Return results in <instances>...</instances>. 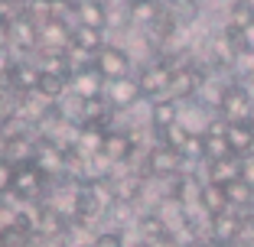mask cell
Listing matches in <instances>:
<instances>
[{
  "label": "cell",
  "mask_w": 254,
  "mask_h": 247,
  "mask_svg": "<svg viewBox=\"0 0 254 247\" xmlns=\"http://www.w3.org/2000/svg\"><path fill=\"white\" fill-rule=\"evenodd\" d=\"M170 82H173V59L170 55H160V59L147 62L140 68V75H137L140 98H150V101L170 98Z\"/></svg>",
  "instance_id": "6da1fadb"
},
{
  "label": "cell",
  "mask_w": 254,
  "mask_h": 247,
  "mask_svg": "<svg viewBox=\"0 0 254 247\" xmlns=\"http://www.w3.org/2000/svg\"><path fill=\"white\" fill-rule=\"evenodd\" d=\"M251 114H254L251 88L245 82H228V88L222 95V104H218V117L225 124H251Z\"/></svg>",
  "instance_id": "7a4b0ae2"
},
{
  "label": "cell",
  "mask_w": 254,
  "mask_h": 247,
  "mask_svg": "<svg viewBox=\"0 0 254 247\" xmlns=\"http://www.w3.org/2000/svg\"><path fill=\"white\" fill-rule=\"evenodd\" d=\"M147 176H153V179H176V176H183V166H186V159H183L180 150H170V147H163V143H153L147 150Z\"/></svg>",
  "instance_id": "3957f363"
},
{
  "label": "cell",
  "mask_w": 254,
  "mask_h": 247,
  "mask_svg": "<svg viewBox=\"0 0 254 247\" xmlns=\"http://www.w3.org/2000/svg\"><path fill=\"white\" fill-rule=\"evenodd\" d=\"M95 68H98V75L108 78V82L130 78V75H127V68H130V55H127L121 46H105V49L95 55Z\"/></svg>",
  "instance_id": "277c9868"
},
{
  "label": "cell",
  "mask_w": 254,
  "mask_h": 247,
  "mask_svg": "<svg viewBox=\"0 0 254 247\" xmlns=\"http://www.w3.org/2000/svg\"><path fill=\"white\" fill-rule=\"evenodd\" d=\"M101 208H105V195H101V189L95 182H82V186L75 189V198H72L75 221H88V218L101 215Z\"/></svg>",
  "instance_id": "5b68a950"
},
{
  "label": "cell",
  "mask_w": 254,
  "mask_h": 247,
  "mask_svg": "<svg viewBox=\"0 0 254 247\" xmlns=\"http://www.w3.org/2000/svg\"><path fill=\"white\" fill-rule=\"evenodd\" d=\"M199 211H202L205 218H218V215H225V211H232L225 189H222V186H212V182H202V192H199Z\"/></svg>",
  "instance_id": "8992f818"
},
{
  "label": "cell",
  "mask_w": 254,
  "mask_h": 247,
  "mask_svg": "<svg viewBox=\"0 0 254 247\" xmlns=\"http://www.w3.org/2000/svg\"><path fill=\"white\" fill-rule=\"evenodd\" d=\"M39 78H43L39 65H33V62H13V68H10V75H7V85L16 88V91H23V95H33Z\"/></svg>",
  "instance_id": "52a82bcc"
},
{
  "label": "cell",
  "mask_w": 254,
  "mask_h": 247,
  "mask_svg": "<svg viewBox=\"0 0 254 247\" xmlns=\"http://www.w3.org/2000/svg\"><path fill=\"white\" fill-rule=\"evenodd\" d=\"M180 117H183V111H180V104H176L173 98H160V101L150 104V124H153L157 134H163V130L173 127V124H180Z\"/></svg>",
  "instance_id": "ba28073f"
},
{
  "label": "cell",
  "mask_w": 254,
  "mask_h": 247,
  "mask_svg": "<svg viewBox=\"0 0 254 247\" xmlns=\"http://www.w3.org/2000/svg\"><path fill=\"white\" fill-rule=\"evenodd\" d=\"M134 156V140L127 134H108L105 143H101V159H108V163H127V159Z\"/></svg>",
  "instance_id": "9c48e42d"
},
{
  "label": "cell",
  "mask_w": 254,
  "mask_h": 247,
  "mask_svg": "<svg viewBox=\"0 0 254 247\" xmlns=\"http://www.w3.org/2000/svg\"><path fill=\"white\" fill-rule=\"evenodd\" d=\"M235 179H241V156H228V159H218V163H209L205 182L225 189V186H232Z\"/></svg>",
  "instance_id": "30bf717a"
},
{
  "label": "cell",
  "mask_w": 254,
  "mask_h": 247,
  "mask_svg": "<svg viewBox=\"0 0 254 247\" xmlns=\"http://www.w3.org/2000/svg\"><path fill=\"white\" fill-rule=\"evenodd\" d=\"M108 104L111 107H127L140 98V88H137V78H121V82H108Z\"/></svg>",
  "instance_id": "8fae6325"
},
{
  "label": "cell",
  "mask_w": 254,
  "mask_h": 247,
  "mask_svg": "<svg viewBox=\"0 0 254 247\" xmlns=\"http://www.w3.org/2000/svg\"><path fill=\"white\" fill-rule=\"evenodd\" d=\"M228 147H232L235 156H251L254 153V127L251 124H228Z\"/></svg>",
  "instance_id": "7c38bea8"
},
{
  "label": "cell",
  "mask_w": 254,
  "mask_h": 247,
  "mask_svg": "<svg viewBox=\"0 0 254 247\" xmlns=\"http://www.w3.org/2000/svg\"><path fill=\"white\" fill-rule=\"evenodd\" d=\"M68 49H72V52H85V55L101 52V49H105V46H101V33L88 30V26H75V30L68 33Z\"/></svg>",
  "instance_id": "4fadbf2b"
},
{
  "label": "cell",
  "mask_w": 254,
  "mask_h": 247,
  "mask_svg": "<svg viewBox=\"0 0 254 247\" xmlns=\"http://www.w3.org/2000/svg\"><path fill=\"white\" fill-rule=\"evenodd\" d=\"M65 82H68V78L43 72V78H39V85H36V95L43 98V101H49V104H56V101L65 95Z\"/></svg>",
  "instance_id": "5bb4252c"
},
{
  "label": "cell",
  "mask_w": 254,
  "mask_h": 247,
  "mask_svg": "<svg viewBox=\"0 0 254 247\" xmlns=\"http://www.w3.org/2000/svg\"><path fill=\"white\" fill-rule=\"evenodd\" d=\"M225 23L241 30V33H254V3H232Z\"/></svg>",
  "instance_id": "9a60e30c"
},
{
  "label": "cell",
  "mask_w": 254,
  "mask_h": 247,
  "mask_svg": "<svg viewBox=\"0 0 254 247\" xmlns=\"http://www.w3.org/2000/svg\"><path fill=\"white\" fill-rule=\"evenodd\" d=\"M13 179H16V166L7 163V159H0V195L13 189Z\"/></svg>",
  "instance_id": "2e32d148"
},
{
  "label": "cell",
  "mask_w": 254,
  "mask_h": 247,
  "mask_svg": "<svg viewBox=\"0 0 254 247\" xmlns=\"http://www.w3.org/2000/svg\"><path fill=\"white\" fill-rule=\"evenodd\" d=\"M91 247H124V238H121V231H101L91 241Z\"/></svg>",
  "instance_id": "e0dca14e"
},
{
  "label": "cell",
  "mask_w": 254,
  "mask_h": 247,
  "mask_svg": "<svg viewBox=\"0 0 254 247\" xmlns=\"http://www.w3.org/2000/svg\"><path fill=\"white\" fill-rule=\"evenodd\" d=\"M241 179H245L248 186L254 189V153H251V156H245V159H241Z\"/></svg>",
  "instance_id": "ac0fdd59"
},
{
  "label": "cell",
  "mask_w": 254,
  "mask_h": 247,
  "mask_svg": "<svg viewBox=\"0 0 254 247\" xmlns=\"http://www.w3.org/2000/svg\"><path fill=\"white\" fill-rule=\"evenodd\" d=\"M134 247H153V244H147V241H140V244H134Z\"/></svg>",
  "instance_id": "d6986e66"
},
{
  "label": "cell",
  "mask_w": 254,
  "mask_h": 247,
  "mask_svg": "<svg viewBox=\"0 0 254 247\" xmlns=\"http://www.w3.org/2000/svg\"><path fill=\"white\" fill-rule=\"evenodd\" d=\"M251 127H254V114H251Z\"/></svg>",
  "instance_id": "ffe728a7"
}]
</instances>
